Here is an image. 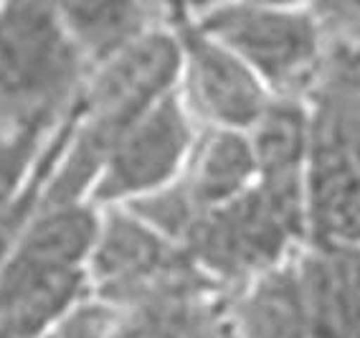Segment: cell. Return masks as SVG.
I'll return each instance as SVG.
<instances>
[{
    "label": "cell",
    "mask_w": 360,
    "mask_h": 338,
    "mask_svg": "<svg viewBox=\"0 0 360 338\" xmlns=\"http://www.w3.org/2000/svg\"><path fill=\"white\" fill-rule=\"evenodd\" d=\"M219 0H148L150 11L160 26L180 28L198 23Z\"/></svg>",
    "instance_id": "cell-14"
},
{
    "label": "cell",
    "mask_w": 360,
    "mask_h": 338,
    "mask_svg": "<svg viewBox=\"0 0 360 338\" xmlns=\"http://www.w3.org/2000/svg\"><path fill=\"white\" fill-rule=\"evenodd\" d=\"M229 333L231 338H317L295 262L266 270L238 287Z\"/></svg>",
    "instance_id": "cell-9"
},
{
    "label": "cell",
    "mask_w": 360,
    "mask_h": 338,
    "mask_svg": "<svg viewBox=\"0 0 360 338\" xmlns=\"http://www.w3.org/2000/svg\"><path fill=\"white\" fill-rule=\"evenodd\" d=\"M297 277L317 338H360V247H312Z\"/></svg>",
    "instance_id": "cell-8"
},
{
    "label": "cell",
    "mask_w": 360,
    "mask_h": 338,
    "mask_svg": "<svg viewBox=\"0 0 360 338\" xmlns=\"http://www.w3.org/2000/svg\"><path fill=\"white\" fill-rule=\"evenodd\" d=\"M206 298L193 293L115 308L110 338H229V323Z\"/></svg>",
    "instance_id": "cell-13"
},
{
    "label": "cell",
    "mask_w": 360,
    "mask_h": 338,
    "mask_svg": "<svg viewBox=\"0 0 360 338\" xmlns=\"http://www.w3.org/2000/svg\"><path fill=\"white\" fill-rule=\"evenodd\" d=\"M195 26L236 54L271 94L304 97L330 44V33L309 6L219 0Z\"/></svg>",
    "instance_id": "cell-4"
},
{
    "label": "cell",
    "mask_w": 360,
    "mask_h": 338,
    "mask_svg": "<svg viewBox=\"0 0 360 338\" xmlns=\"http://www.w3.org/2000/svg\"><path fill=\"white\" fill-rule=\"evenodd\" d=\"M249 143L257 158L259 181L304 178L312 143L309 107L297 94H271L269 104L251 125Z\"/></svg>",
    "instance_id": "cell-11"
},
{
    "label": "cell",
    "mask_w": 360,
    "mask_h": 338,
    "mask_svg": "<svg viewBox=\"0 0 360 338\" xmlns=\"http://www.w3.org/2000/svg\"><path fill=\"white\" fill-rule=\"evenodd\" d=\"M175 31L183 46L180 94L198 127L246 132L269 104L271 89L236 54L195 23Z\"/></svg>",
    "instance_id": "cell-6"
},
{
    "label": "cell",
    "mask_w": 360,
    "mask_h": 338,
    "mask_svg": "<svg viewBox=\"0 0 360 338\" xmlns=\"http://www.w3.org/2000/svg\"><path fill=\"white\" fill-rule=\"evenodd\" d=\"M198 132V123L178 87L117 137L91 186L89 204L97 208L122 206L178 181Z\"/></svg>",
    "instance_id": "cell-5"
},
{
    "label": "cell",
    "mask_w": 360,
    "mask_h": 338,
    "mask_svg": "<svg viewBox=\"0 0 360 338\" xmlns=\"http://www.w3.org/2000/svg\"><path fill=\"white\" fill-rule=\"evenodd\" d=\"M236 3H251V6H309V0H236Z\"/></svg>",
    "instance_id": "cell-17"
},
{
    "label": "cell",
    "mask_w": 360,
    "mask_h": 338,
    "mask_svg": "<svg viewBox=\"0 0 360 338\" xmlns=\"http://www.w3.org/2000/svg\"><path fill=\"white\" fill-rule=\"evenodd\" d=\"M307 244L360 247V163L340 145L309 148L304 168Z\"/></svg>",
    "instance_id": "cell-7"
},
{
    "label": "cell",
    "mask_w": 360,
    "mask_h": 338,
    "mask_svg": "<svg viewBox=\"0 0 360 338\" xmlns=\"http://www.w3.org/2000/svg\"><path fill=\"white\" fill-rule=\"evenodd\" d=\"M295 244H307L304 178L257 181L236 201L200 216L183 249L219 287H241L284 265Z\"/></svg>",
    "instance_id": "cell-2"
},
{
    "label": "cell",
    "mask_w": 360,
    "mask_h": 338,
    "mask_svg": "<svg viewBox=\"0 0 360 338\" xmlns=\"http://www.w3.org/2000/svg\"><path fill=\"white\" fill-rule=\"evenodd\" d=\"M229 338H231V333H229Z\"/></svg>",
    "instance_id": "cell-18"
},
{
    "label": "cell",
    "mask_w": 360,
    "mask_h": 338,
    "mask_svg": "<svg viewBox=\"0 0 360 338\" xmlns=\"http://www.w3.org/2000/svg\"><path fill=\"white\" fill-rule=\"evenodd\" d=\"M330 36H342L360 18V0H309Z\"/></svg>",
    "instance_id": "cell-15"
},
{
    "label": "cell",
    "mask_w": 360,
    "mask_h": 338,
    "mask_svg": "<svg viewBox=\"0 0 360 338\" xmlns=\"http://www.w3.org/2000/svg\"><path fill=\"white\" fill-rule=\"evenodd\" d=\"M180 181L200 211L236 201L259 181L249 135L224 127H200Z\"/></svg>",
    "instance_id": "cell-10"
},
{
    "label": "cell",
    "mask_w": 360,
    "mask_h": 338,
    "mask_svg": "<svg viewBox=\"0 0 360 338\" xmlns=\"http://www.w3.org/2000/svg\"><path fill=\"white\" fill-rule=\"evenodd\" d=\"M89 295L112 308L219 287L200 273L186 249L155 232L127 206L99 208V229L86 260Z\"/></svg>",
    "instance_id": "cell-3"
},
{
    "label": "cell",
    "mask_w": 360,
    "mask_h": 338,
    "mask_svg": "<svg viewBox=\"0 0 360 338\" xmlns=\"http://www.w3.org/2000/svg\"><path fill=\"white\" fill-rule=\"evenodd\" d=\"M89 69L51 0H0V125H58Z\"/></svg>",
    "instance_id": "cell-1"
},
{
    "label": "cell",
    "mask_w": 360,
    "mask_h": 338,
    "mask_svg": "<svg viewBox=\"0 0 360 338\" xmlns=\"http://www.w3.org/2000/svg\"><path fill=\"white\" fill-rule=\"evenodd\" d=\"M89 66L155 26L148 0H51Z\"/></svg>",
    "instance_id": "cell-12"
},
{
    "label": "cell",
    "mask_w": 360,
    "mask_h": 338,
    "mask_svg": "<svg viewBox=\"0 0 360 338\" xmlns=\"http://www.w3.org/2000/svg\"><path fill=\"white\" fill-rule=\"evenodd\" d=\"M342 140H345L347 153L360 163V87L345 107V118H342Z\"/></svg>",
    "instance_id": "cell-16"
}]
</instances>
